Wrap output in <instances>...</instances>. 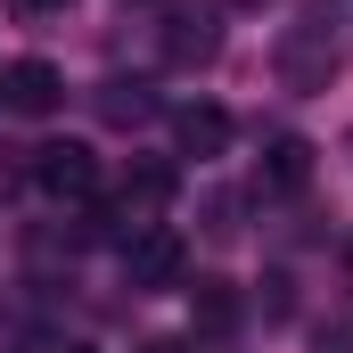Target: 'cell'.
Listing matches in <instances>:
<instances>
[{
  "instance_id": "cell-2",
  "label": "cell",
  "mask_w": 353,
  "mask_h": 353,
  "mask_svg": "<svg viewBox=\"0 0 353 353\" xmlns=\"http://www.w3.org/2000/svg\"><path fill=\"white\" fill-rule=\"evenodd\" d=\"M181 263H189V247H181V230H165V222H148V230L123 239V271H132V288H173Z\"/></svg>"
},
{
  "instance_id": "cell-7",
  "label": "cell",
  "mask_w": 353,
  "mask_h": 353,
  "mask_svg": "<svg viewBox=\"0 0 353 353\" xmlns=\"http://www.w3.org/2000/svg\"><path fill=\"white\" fill-rule=\"evenodd\" d=\"M263 197H296V189H304V181H312V140H296V132H279V140H271L263 148Z\"/></svg>"
},
{
  "instance_id": "cell-11",
  "label": "cell",
  "mask_w": 353,
  "mask_h": 353,
  "mask_svg": "<svg viewBox=\"0 0 353 353\" xmlns=\"http://www.w3.org/2000/svg\"><path fill=\"white\" fill-rule=\"evenodd\" d=\"M140 353H189V337H157V345H140Z\"/></svg>"
},
{
  "instance_id": "cell-9",
  "label": "cell",
  "mask_w": 353,
  "mask_h": 353,
  "mask_svg": "<svg viewBox=\"0 0 353 353\" xmlns=\"http://www.w3.org/2000/svg\"><path fill=\"white\" fill-rule=\"evenodd\" d=\"M239 312H247V304H239L230 279H197V296H189V329H197V337H230Z\"/></svg>"
},
{
  "instance_id": "cell-5",
  "label": "cell",
  "mask_w": 353,
  "mask_h": 353,
  "mask_svg": "<svg viewBox=\"0 0 353 353\" xmlns=\"http://www.w3.org/2000/svg\"><path fill=\"white\" fill-rule=\"evenodd\" d=\"M165 205H173V165H157V157H140V165L123 173V205H115V214H123L132 230H148V222H157ZM132 230H123V239H132Z\"/></svg>"
},
{
  "instance_id": "cell-10",
  "label": "cell",
  "mask_w": 353,
  "mask_h": 353,
  "mask_svg": "<svg viewBox=\"0 0 353 353\" xmlns=\"http://www.w3.org/2000/svg\"><path fill=\"white\" fill-rule=\"evenodd\" d=\"M99 115H107V123H148L157 99H148L140 83H99Z\"/></svg>"
},
{
  "instance_id": "cell-4",
  "label": "cell",
  "mask_w": 353,
  "mask_h": 353,
  "mask_svg": "<svg viewBox=\"0 0 353 353\" xmlns=\"http://www.w3.org/2000/svg\"><path fill=\"white\" fill-rule=\"evenodd\" d=\"M279 74H288V90H329V74H337L329 25H296V33L279 41Z\"/></svg>"
},
{
  "instance_id": "cell-13",
  "label": "cell",
  "mask_w": 353,
  "mask_h": 353,
  "mask_svg": "<svg viewBox=\"0 0 353 353\" xmlns=\"http://www.w3.org/2000/svg\"><path fill=\"white\" fill-rule=\"evenodd\" d=\"M66 353H90V345H66Z\"/></svg>"
},
{
  "instance_id": "cell-8",
  "label": "cell",
  "mask_w": 353,
  "mask_h": 353,
  "mask_svg": "<svg viewBox=\"0 0 353 353\" xmlns=\"http://www.w3.org/2000/svg\"><path fill=\"white\" fill-rule=\"evenodd\" d=\"M214 50H222V25H214L205 8H181L173 25H165V58H173V66H205Z\"/></svg>"
},
{
  "instance_id": "cell-6",
  "label": "cell",
  "mask_w": 353,
  "mask_h": 353,
  "mask_svg": "<svg viewBox=\"0 0 353 353\" xmlns=\"http://www.w3.org/2000/svg\"><path fill=\"white\" fill-rule=\"evenodd\" d=\"M230 107H214V99H189V107H173V140H181V157H222L230 148Z\"/></svg>"
},
{
  "instance_id": "cell-12",
  "label": "cell",
  "mask_w": 353,
  "mask_h": 353,
  "mask_svg": "<svg viewBox=\"0 0 353 353\" xmlns=\"http://www.w3.org/2000/svg\"><path fill=\"white\" fill-rule=\"evenodd\" d=\"M33 8H66V0H33Z\"/></svg>"
},
{
  "instance_id": "cell-3",
  "label": "cell",
  "mask_w": 353,
  "mask_h": 353,
  "mask_svg": "<svg viewBox=\"0 0 353 353\" xmlns=\"http://www.w3.org/2000/svg\"><path fill=\"white\" fill-rule=\"evenodd\" d=\"M58 99H66V74H58L50 58H17V66L0 74V107H8V115H58Z\"/></svg>"
},
{
  "instance_id": "cell-14",
  "label": "cell",
  "mask_w": 353,
  "mask_h": 353,
  "mask_svg": "<svg viewBox=\"0 0 353 353\" xmlns=\"http://www.w3.org/2000/svg\"><path fill=\"white\" fill-rule=\"evenodd\" d=\"M345 271H353V247H345Z\"/></svg>"
},
{
  "instance_id": "cell-1",
  "label": "cell",
  "mask_w": 353,
  "mask_h": 353,
  "mask_svg": "<svg viewBox=\"0 0 353 353\" xmlns=\"http://www.w3.org/2000/svg\"><path fill=\"white\" fill-rule=\"evenodd\" d=\"M33 181L58 205H90L99 197V157H90L83 140H50V148H33Z\"/></svg>"
}]
</instances>
